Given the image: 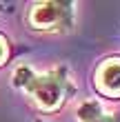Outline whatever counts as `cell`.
Instances as JSON below:
<instances>
[{
  "label": "cell",
  "mask_w": 120,
  "mask_h": 122,
  "mask_svg": "<svg viewBox=\"0 0 120 122\" xmlns=\"http://www.w3.org/2000/svg\"><path fill=\"white\" fill-rule=\"evenodd\" d=\"M11 87L18 89L27 102L42 116H58L78 93L71 69L67 64L36 71L27 62H20L11 71Z\"/></svg>",
  "instance_id": "cell-1"
},
{
  "label": "cell",
  "mask_w": 120,
  "mask_h": 122,
  "mask_svg": "<svg viewBox=\"0 0 120 122\" xmlns=\"http://www.w3.org/2000/svg\"><path fill=\"white\" fill-rule=\"evenodd\" d=\"M25 27L40 36H65L76 27L73 0H38L25 9Z\"/></svg>",
  "instance_id": "cell-2"
},
{
  "label": "cell",
  "mask_w": 120,
  "mask_h": 122,
  "mask_svg": "<svg viewBox=\"0 0 120 122\" xmlns=\"http://www.w3.org/2000/svg\"><path fill=\"white\" fill-rule=\"evenodd\" d=\"M91 89L98 98L120 102V53L102 56L91 71Z\"/></svg>",
  "instance_id": "cell-3"
},
{
  "label": "cell",
  "mask_w": 120,
  "mask_h": 122,
  "mask_svg": "<svg viewBox=\"0 0 120 122\" xmlns=\"http://www.w3.org/2000/svg\"><path fill=\"white\" fill-rule=\"evenodd\" d=\"M76 120L78 122H120V113L107 109L98 98H89L76 107Z\"/></svg>",
  "instance_id": "cell-4"
},
{
  "label": "cell",
  "mask_w": 120,
  "mask_h": 122,
  "mask_svg": "<svg viewBox=\"0 0 120 122\" xmlns=\"http://www.w3.org/2000/svg\"><path fill=\"white\" fill-rule=\"evenodd\" d=\"M18 51H20V47H18L5 31H0V69H5L7 64L16 58Z\"/></svg>",
  "instance_id": "cell-5"
},
{
  "label": "cell",
  "mask_w": 120,
  "mask_h": 122,
  "mask_svg": "<svg viewBox=\"0 0 120 122\" xmlns=\"http://www.w3.org/2000/svg\"><path fill=\"white\" fill-rule=\"evenodd\" d=\"M38 122H42V120H38Z\"/></svg>",
  "instance_id": "cell-6"
}]
</instances>
